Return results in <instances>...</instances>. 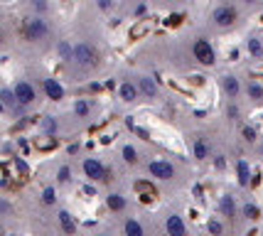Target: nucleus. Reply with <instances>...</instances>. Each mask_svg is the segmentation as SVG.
<instances>
[{"label":"nucleus","mask_w":263,"mask_h":236,"mask_svg":"<svg viewBox=\"0 0 263 236\" xmlns=\"http://www.w3.org/2000/svg\"><path fill=\"white\" fill-rule=\"evenodd\" d=\"M59 50H62V54H64V57H71V54H74V52H71V50H69V47H66V45H62V47H59Z\"/></svg>","instance_id":"nucleus-29"},{"label":"nucleus","mask_w":263,"mask_h":236,"mask_svg":"<svg viewBox=\"0 0 263 236\" xmlns=\"http://www.w3.org/2000/svg\"><path fill=\"white\" fill-rule=\"evenodd\" d=\"M236 172H239V185L246 187V185L251 182V170H248L246 160H239V163H236Z\"/></svg>","instance_id":"nucleus-13"},{"label":"nucleus","mask_w":263,"mask_h":236,"mask_svg":"<svg viewBox=\"0 0 263 236\" xmlns=\"http://www.w3.org/2000/svg\"><path fill=\"white\" fill-rule=\"evenodd\" d=\"M248 96L256 99V101H261V99H263V86H258V84H248Z\"/></svg>","instance_id":"nucleus-21"},{"label":"nucleus","mask_w":263,"mask_h":236,"mask_svg":"<svg viewBox=\"0 0 263 236\" xmlns=\"http://www.w3.org/2000/svg\"><path fill=\"white\" fill-rule=\"evenodd\" d=\"M207 155H209V145L202 138H197L195 140V157H197V160H207Z\"/></svg>","instance_id":"nucleus-16"},{"label":"nucleus","mask_w":263,"mask_h":236,"mask_svg":"<svg viewBox=\"0 0 263 236\" xmlns=\"http://www.w3.org/2000/svg\"><path fill=\"white\" fill-rule=\"evenodd\" d=\"M42 202H45V204H54V202H57V197H54V189H52V187H47V189L42 192Z\"/></svg>","instance_id":"nucleus-23"},{"label":"nucleus","mask_w":263,"mask_h":236,"mask_svg":"<svg viewBox=\"0 0 263 236\" xmlns=\"http://www.w3.org/2000/svg\"><path fill=\"white\" fill-rule=\"evenodd\" d=\"M13 94H15V101H17L20 106H27V103L34 101V89H32L27 82H17Z\"/></svg>","instance_id":"nucleus-6"},{"label":"nucleus","mask_w":263,"mask_h":236,"mask_svg":"<svg viewBox=\"0 0 263 236\" xmlns=\"http://www.w3.org/2000/svg\"><path fill=\"white\" fill-rule=\"evenodd\" d=\"M207 229H209V234H214V236H221V231H224L219 221H209V224H207Z\"/></svg>","instance_id":"nucleus-25"},{"label":"nucleus","mask_w":263,"mask_h":236,"mask_svg":"<svg viewBox=\"0 0 263 236\" xmlns=\"http://www.w3.org/2000/svg\"><path fill=\"white\" fill-rule=\"evenodd\" d=\"M106 204H108L111 212H123L126 209V200H123L121 194H108L106 197Z\"/></svg>","instance_id":"nucleus-12"},{"label":"nucleus","mask_w":263,"mask_h":236,"mask_svg":"<svg viewBox=\"0 0 263 236\" xmlns=\"http://www.w3.org/2000/svg\"><path fill=\"white\" fill-rule=\"evenodd\" d=\"M84 175L89 180H106V168L99 160H94V157H86L84 160Z\"/></svg>","instance_id":"nucleus-7"},{"label":"nucleus","mask_w":263,"mask_h":236,"mask_svg":"<svg viewBox=\"0 0 263 236\" xmlns=\"http://www.w3.org/2000/svg\"><path fill=\"white\" fill-rule=\"evenodd\" d=\"M74 111H77L79 116H89V103L86 101H79L77 106H74Z\"/></svg>","instance_id":"nucleus-26"},{"label":"nucleus","mask_w":263,"mask_h":236,"mask_svg":"<svg viewBox=\"0 0 263 236\" xmlns=\"http://www.w3.org/2000/svg\"><path fill=\"white\" fill-rule=\"evenodd\" d=\"M224 91H227V96H231V99L239 94V82H236L234 76H227V79H224Z\"/></svg>","instance_id":"nucleus-18"},{"label":"nucleus","mask_w":263,"mask_h":236,"mask_svg":"<svg viewBox=\"0 0 263 236\" xmlns=\"http://www.w3.org/2000/svg\"><path fill=\"white\" fill-rule=\"evenodd\" d=\"M126 236H145V231H143L140 221L128 219V221H126Z\"/></svg>","instance_id":"nucleus-15"},{"label":"nucleus","mask_w":263,"mask_h":236,"mask_svg":"<svg viewBox=\"0 0 263 236\" xmlns=\"http://www.w3.org/2000/svg\"><path fill=\"white\" fill-rule=\"evenodd\" d=\"M118 94H121V99H123V101H135V99H138V89H135L133 84H128V82H126V84H121Z\"/></svg>","instance_id":"nucleus-14"},{"label":"nucleus","mask_w":263,"mask_h":236,"mask_svg":"<svg viewBox=\"0 0 263 236\" xmlns=\"http://www.w3.org/2000/svg\"><path fill=\"white\" fill-rule=\"evenodd\" d=\"M248 50L253 57H263V45L258 42V39H248Z\"/></svg>","instance_id":"nucleus-20"},{"label":"nucleus","mask_w":263,"mask_h":236,"mask_svg":"<svg viewBox=\"0 0 263 236\" xmlns=\"http://www.w3.org/2000/svg\"><path fill=\"white\" fill-rule=\"evenodd\" d=\"M123 160H126L128 165H135V163H138V150H135L133 145H126V148H123Z\"/></svg>","instance_id":"nucleus-19"},{"label":"nucleus","mask_w":263,"mask_h":236,"mask_svg":"<svg viewBox=\"0 0 263 236\" xmlns=\"http://www.w3.org/2000/svg\"><path fill=\"white\" fill-rule=\"evenodd\" d=\"M101 236H103V234H101Z\"/></svg>","instance_id":"nucleus-30"},{"label":"nucleus","mask_w":263,"mask_h":236,"mask_svg":"<svg viewBox=\"0 0 263 236\" xmlns=\"http://www.w3.org/2000/svg\"><path fill=\"white\" fill-rule=\"evenodd\" d=\"M214 22H216L219 27H231V25L236 22V10L229 8V5L216 8V10H214Z\"/></svg>","instance_id":"nucleus-3"},{"label":"nucleus","mask_w":263,"mask_h":236,"mask_svg":"<svg viewBox=\"0 0 263 236\" xmlns=\"http://www.w3.org/2000/svg\"><path fill=\"white\" fill-rule=\"evenodd\" d=\"M244 138H246L248 143H253V140H256V131H253V128H244Z\"/></svg>","instance_id":"nucleus-28"},{"label":"nucleus","mask_w":263,"mask_h":236,"mask_svg":"<svg viewBox=\"0 0 263 236\" xmlns=\"http://www.w3.org/2000/svg\"><path fill=\"white\" fill-rule=\"evenodd\" d=\"M0 99H3L5 106H15V103H17V101H15V94L8 91V89H5V91H0Z\"/></svg>","instance_id":"nucleus-22"},{"label":"nucleus","mask_w":263,"mask_h":236,"mask_svg":"<svg viewBox=\"0 0 263 236\" xmlns=\"http://www.w3.org/2000/svg\"><path fill=\"white\" fill-rule=\"evenodd\" d=\"M244 214H246V219H258V207L256 204H246L244 207Z\"/></svg>","instance_id":"nucleus-24"},{"label":"nucleus","mask_w":263,"mask_h":236,"mask_svg":"<svg viewBox=\"0 0 263 236\" xmlns=\"http://www.w3.org/2000/svg\"><path fill=\"white\" fill-rule=\"evenodd\" d=\"M59 224H62L64 234H69V236L77 234V221H74V217L69 212H59Z\"/></svg>","instance_id":"nucleus-10"},{"label":"nucleus","mask_w":263,"mask_h":236,"mask_svg":"<svg viewBox=\"0 0 263 236\" xmlns=\"http://www.w3.org/2000/svg\"><path fill=\"white\" fill-rule=\"evenodd\" d=\"M165 229H167V236H187V226H184L182 217H177V214H170L167 217Z\"/></svg>","instance_id":"nucleus-8"},{"label":"nucleus","mask_w":263,"mask_h":236,"mask_svg":"<svg viewBox=\"0 0 263 236\" xmlns=\"http://www.w3.org/2000/svg\"><path fill=\"white\" fill-rule=\"evenodd\" d=\"M47 32H49V25L45 20H27V25H25L27 39H42Z\"/></svg>","instance_id":"nucleus-5"},{"label":"nucleus","mask_w":263,"mask_h":236,"mask_svg":"<svg viewBox=\"0 0 263 236\" xmlns=\"http://www.w3.org/2000/svg\"><path fill=\"white\" fill-rule=\"evenodd\" d=\"M45 91H47V96H49L52 101L64 99V86L57 82V79H45Z\"/></svg>","instance_id":"nucleus-9"},{"label":"nucleus","mask_w":263,"mask_h":236,"mask_svg":"<svg viewBox=\"0 0 263 236\" xmlns=\"http://www.w3.org/2000/svg\"><path fill=\"white\" fill-rule=\"evenodd\" d=\"M74 59H77L79 64H84V67H96V50L94 47H89V45H79L77 50H74Z\"/></svg>","instance_id":"nucleus-4"},{"label":"nucleus","mask_w":263,"mask_h":236,"mask_svg":"<svg viewBox=\"0 0 263 236\" xmlns=\"http://www.w3.org/2000/svg\"><path fill=\"white\" fill-rule=\"evenodd\" d=\"M221 212L227 214L229 219L236 217V207H234V200H231V197H221Z\"/></svg>","instance_id":"nucleus-17"},{"label":"nucleus","mask_w":263,"mask_h":236,"mask_svg":"<svg viewBox=\"0 0 263 236\" xmlns=\"http://www.w3.org/2000/svg\"><path fill=\"white\" fill-rule=\"evenodd\" d=\"M69 177H71V170H69V168H59V172H57V180H59V182H66Z\"/></svg>","instance_id":"nucleus-27"},{"label":"nucleus","mask_w":263,"mask_h":236,"mask_svg":"<svg viewBox=\"0 0 263 236\" xmlns=\"http://www.w3.org/2000/svg\"><path fill=\"white\" fill-rule=\"evenodd\" d=\"M138 86H140V91H143L145 96H150V99H155V96H158V86H155V82H153V79L143 76L140 82H138Z\"/></svg>","instance_id":"nucleus-11"},{"label":"nucleus","mask_w":263,"mask_h":236,"mask_svg":"<svg viewBox=\"0 0 263 236\" xmlns=\"http://www.w3.org/2000/svg\"><path fill=\"white\" fill-rule=\"evenodd\" d=\"M148 172L158 177V180H172L175 177V168L167 163V160H153V163H148Z\"/></svg>","instance_id":"nucleus-1"},{"label":"nucleus","mask_w":263,"mask_h":236,"mask_svg":"<svg viewBox=\"0 0 263 236\" xmlns=\"http://www.w3.org/2000/svg\"><path fill=\"white\" fill-rule=\"evenodd\" d=\"M195 59L199 62V64H207V67H212L214 64V50H212V45L207 42V39H197L195 42Z\"/></svg>","instance_id":"nucleus-2"}]
</instances>
